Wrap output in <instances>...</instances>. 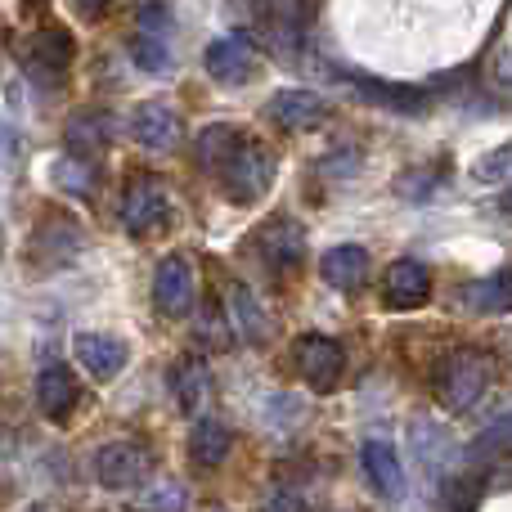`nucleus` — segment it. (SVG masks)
Here are the masks:
<instances>
[{"label": "nucleus", "instance_id": "nucleus-1", "mask_svg": "<svg viewBox=\"0 0 512 512\" xmlns=\"http://www.w3.org/2000/svg\"><path fill=\"white\" fill-rule=\"evenodd\" d=\"M216 176H221L225 198H234V203H256V198L270 194V185H274V153L265 149L261 140H252V135H239L230 158L216 167Z\"/></svg>", "mask_w": 512, "mask_h": 512}, {"label": "nucleus", "instance_id": "nucleus-16", "mask_svg": "<svg viewBox=\"0 0 512 512\" xmlns=\"http://www.w3.org/2000/svg\"><path fill=\"white\" fill-rule=\"evenodd\" d=\"M364 472H369V481L378 486V495L396 499L400 490H405V472H400V459L396 450H391L387 441H364Z\"/></svg>", "mask_w": 512, "mask_h": 512}, {"label": "nucleus", "instance_id": "nucleus-14", "mask_svg": "<svg viewBox=\"0 0 512 512\" xmlns=\"http://www.w3.org/2000/svg\"><path fill=\"white\" fill-rule=\"evenodd\" d=\"M261 252L274 270H292V265L306 256V234H301L297 221H274V225H265V234H261Z\"/></svg>", "mask_w": 512, "mask_h": 512}, {"label": "nucleus", "instance_id": "nucleus-20", "mask_svg": "<svg viewBox=\"0 0 512 512\" xmlns=\"http://www.w3.org/2000/svg\"><path fill=\"white\" fill-rule=\"evenodd\" d=\"M68 153L72 158H81V162H90V158H99L104 153V144H108V122L104 117H95V113H77L68 122Z\"/></svg>", "mask_w": 512, "mask_h": 512}, {"label": "nucleus", "instance_id": "nucleus-6", "mask_svg": "<svg viewBox=\"0 0 512 512\" xmlns=\"http://www.w3.org/2000/svg\"><path fill=\"white\" fill-rule=\"evenodd\" d=\"M153 306L171 319L189 315V306H194V270H189L185 256H167L158 265V274H153Z\"/></svg>", "mask_w": 512, "mask_h": 512}, {"label": "nucleus", "instance_id": "nucleus-24", "mask_svg": "<svg viewBox=\"0 0 512 512\" xmlns=\"http://www.w3.org/2000/svg\"><path fill=\"white\" fill-rule=\"evenodd\" d=\"M131 59L140 63L144 72H162V68H171V45H167V36L140 32V36H135V45H131Z\"/></svg>", "mask_w": 512, "mask_h": 512}, {"label": "nucleus", "instance_id": "nucleus-29", "mask_svg": "<svg viewBox=\"0 0 512 512\" xmlns=\"http://www.w3.org/2000/svg\"><path fill=\"white\" fill-rule=\"evenodd\" d=\"M72 5H77L86 18H95V14H104V9L113 5V0H72Z\"/></svg>", "mask_w": 512, "mask_h": 512}, {"label": "nucleus", "instance_id": "nucleus-27", "mask_svg": "<svg viewBox=\"0 0 512 512\" xmlns=\"http://www.w3.org/2000/svg\"><path fill=\"white\" fill-rule=\"evenodd\" d=\"M140 32H153V36H167L171 32V14H167V5H144L140 9Z\"/></svg>", "mask_w": 512, "mask_h": 512}, {"label": "nucleus", "instance_id": "nucleus-28", "mask_svg": "<svg viewBox=\"0 0 512 512\" xmlns=\"http://www.w3.org/2000/svg\"><path fill=\"white\" fill-rule=\"evenodd\" d=\"M265 512H306V504H301L297 495H274L270 504H265Z\"/></svg>", "mask_w": 512, "mask_h": 512}, {"label": "nucleus", "instance_id": "nucleus-15", "mask_svg": "<svg viewBox=\"0 0 512 512\" xmlns=\"http://www.w3.org/2000/svg\"><path fill=\"white\" fill-rule=\"evenodd\" d=\"M27 63H32L36 72H63L72 63V36L68 27H41V32L32 36V45H27Z\"/></svg>", "mask_w": 512, "mask_h": 512}, {"label": "nucleus", "instance_id": "nucleus-30", "mask_svg": "<svg viewBox=\"0 0 512 512\" xmlns=\"http://www.w3.org/2000/svg\"><path fill=\"white\" fill-rule=\"evenodd\" d=\"M239 5H252V9H261V5H265V0H239Z\"/></svg>", "mask_w": 512, "mask_h": 512}, {"label": "nucleus", "instance_id": "nucleus-4", "mask_svg": "<svg viewBox=\"0 0 512 512\" xmlns=\"http://www.w3.org/2000/svg\"><path fill=\"white\" fill-rule=\"evenodd\" d=\"M95 477H99V486H108V490H135L149 477V454L131 441H113L95 454Z\"/></svg>", "mask_w": 512, "mask_h": 512}, {"label": "nucleus", "instance_id": "nucleus-12", "mask_svg": "<svg viewBox=\"0 0 512 512\" xmlns=\"http://www.w3.org/2000/svg\"><path fill=\"white\" fill-rule=\"evenodd\" d=\"M72 351H77L81 369H86L90 378H113V373H122V364H126V346L108 333H77Z\"/></svg>", "mask_w": 512, "mask_h": 512}, {"label": "nucleus", "instance_id": "nucleus-25", "mask_svg": "<svg viewBox=\"0 0 512 512\" xmlns=\"http://www.w3.org/2000/svg\"><path fill=\"white\" fill-rule=\"evenodd\" d=\"M54 185L72 189V194H90V185H95V176H90V162H81V158L59 162V167H54Z\"/></svg>", "mask_w": 512, "mask_h": 512}, {"label": "nucleus", "instance_id": "nucleus-22", "mask_svg": "<svg viewBox=\"0 0 512 512\" xmlns=\"http://www.w3.org/2000/svg\"><path fill=\"white\" fill-rule=\"evenodd\" d=\"M472 310H512V270H499L490 279H477L463 288Z\"/></svg>", "mask_w": 512, "mask_h": 512}, {"label": "nucleus", "instance_id": "nucleus-31", "mask_svg": "<svg viewBox=\"0 0 512 512\" xmlns=\"http://www.w3.org/2000/svg\"><path fill=\"white\" fill-rule=\"evenodd\" d=\"M504 207H508V212H512V194H508V198H504Z\"/></svg>", "mask_w": 512, "mask_h": 512}, {"label": "nucleus", "instance_id": "nucleus-9", "mask_svg": "<svg viewBox=\"0 0 512 512\" xmlns=\"http://www.w3.org/2000/svg\"><path fill=\"white\" fill-rule=\"evenodd\" d=\"M162 216H167V189L153 176H140L122 198V225L131 234H149L153 225H162Z\"/></svg>", "mask_w": 512, "mask_h": 512}, {"label": "nucleus", "instance_id": "nucleus-19", "mask_svg": "<svg viewBox=\"0 0 512 512\" xmlns=\"http://www.w3.org/2000/svg\"><path fill=\"white\" fill-rule=\"evenodd\" d=\"M355 90H360V99L382 104V108H396V113H423V108H427L423 90H414V86H391V81L360 77V81H355Z\"/></svg>", "mask_w": 512, "mask_h": 512}, {"label": "nucleus", "instance_id": "nucleus-5", "mask_svg": "<svg viewBox=\"0 0 512 512\" xmlns=\"http://www.w3.org/2000/svg\"><path fill=\"white\" fill-rule=\"evenodd\" d=\"M297 369L315 391H333L337 378H342V369H346V355L333 337L310 333V337L297 342Z\"/></svg>", "mask_w": 512, "mask_h": 512}, {"label": "nucleus", "instance_id": "nucleus-21", "mask_svg": "<svg viewBox=\"0 0 512 512\" xmlns=\"http://www.w3.org/2000/svg\"><path fill=\"white\" fill-rule=\"evenodd\" d=\"M207 382H212V373H207V364L198 360V355H185V360L171 369V387H176V400L185 414H198V400L207 396Z\"/></svg>", "mask_w": 512, "mask_h": 512}, {"label": "nucleus", "instance_id": "nucleus-23", "mask_svg": "<svg viewBox=\"0 0 512 512\" xmlns=\"http://www.w3.org/2000/svg\"><path fill=\"white\" fill-rule=\"evenodd\" d=\"M239 135H243V131H234V126H221V122L207 126V131L198 135V149H194V153H198V167H203V171H216L225 158H230V149H234V140H239Z\"/></svg>", "mask_w": 512, "mask_h": 512}, {"label": "nucleus", "instance_id": "nucleus-2", "mask_svg": "<svg viewBox=\"0 0 512 512\" xmlns=\"http://www.w3.org/2000/svg\"><path fill=\"white\" fill-rule=\"evenodd\" d=\"M490 382V360L477 351H454L450 360L436 369V396H441L445 409H454V414H463V409L472 405V400L486 391Z\"/></svg>", "mask_w": 512, "mask_h": 512}, {"label": "nucleus", "instance_id": "nucleus-18", "mask_svg": "<svg viewBox=\"0 0 512 512\" xmlns=\"http://www.w3.org/2000/svg\"><path fill=\"white\" fill-rule=\"evenodd\" d=\"M230 427L221 423V418H203V423L194 427V441H189V454H194V463H203V468H221L225 459H230Z\"/></svg>", "mask_w": 512, "mask_h": 512}, {"label": "nucleus", "instance_id": "nucleus-17", "mask_svg": "<svg viewBox=\"0 0 512 512\" xmlns=\"http://www.w3.org/2000/svg\"><path fill=\"white\" fill-rule=\"evenodd\" d=\"M230 324L239 328V337L243 342H252V346H261L265 337H270V319H265L261 301H256L243 283H234L230 288Z\"/></svg>", "mask_w": 512, "mask_h": 512}, {"label": "nucleus", "instance_id": "nucleus-13", "mask_svg": "<svg viewBox=\"0 0 512 512\" xmlns=\"http://www.w3.org/2000/svg\"><path fill=\"white\" fill-rule=\"evenodd\" d=\"M319 274H324L333 288L351 292V288H360V283L369 279V252L355 248V243H342V248L324 252V261H319Z\"/></svg>", "mask_w": 512, "mask_h": 512}, {"label": "nucleus", "instance_id": "nucleus-10", "mask_svg": "<svg viewBox=\"0 0 512 512\" xmlns=\"http://www.w3.org/2000/svg\"><path fill=\"white\" fill-rule=\"evenodd\" d=\"M265 113H270L279 126H288V131H306V126L324 122L328 104H324V95H315V90L292 86V90H279V95L270 99V108H265Z\"/></svg>", "mask_w": 512, "mask_h": 512}, {"label": "nucleus", "instance_id": "nucleus-11", "mask_svg": "<svg viewBox=\"0 0 512 512\" xmlns=\"http://www.w3.org/2000/svg\"><path fill=\"white\" fill-rule=\"evenodd\" d=\"M77 400H81V387H77V378H72L63 364H50V369H41V378H36V405H41V414L45 418H68L72 409H77Z\"/></svg>", "mask_w": 512, "mask_h": 512}, {"label": "nucleus", "instance_id": "nucleus-7", "mask_svg": "<svg viewBox=\"0 0 512 512\" xmlns=\"http://www.w3.org/2000/svg\"><path fill=\"white\" fill-rule=\"evenodd\" d=\"M131 135L144 144V149H153V153L176 149V140H180V117H176V108H167L162 99H144V104H135V113H131Z\"/></svg>", "mask_w": 512, "mask_h": 512}, {"label": "nucleus", "instance_id": "nucleus-8", "mask_svg": "<svg viewBox=\"0 0 512 512\" xmlns=\"http://www.w3.org/2000/svg\"><path fill=\"white\" fill-rule=\"evenodd\" d=\"M382 297H387L391 310H414V306H423V301L432 297V274H427V265L414 261V256L396 261V265L387 270V279H382Z\"/></svg>", "mask_w": 512, "mask_h": 512}, {"label": "nucleus", "instance_id": "nucleus-3", "mask_svg": "<svg viewBox=\"0 0 512 512\" xmlns=\"http://www.w3.org/2000/svg\"><path fill=\"white\" fill-rule=\"evenodd\" d=\"M203 63L221 86H248L256 77V68H261V54H256L248 32H230V36H216V41L207 45Z\"/></svg>", "mask_w": 512, "mask_h": 512}, {"label": "nucleus", "instance_id": "nucleus-26", "mask_svg": "<svg viewBox=\"0 0 512 512\" xmlns=\"http://www.w3.org/2000/svg\"><path fill=\"white\" fill-rule=\"evenodd\" d=\"M472 176L486 180V185H495V180L512 176V144H504V149H495V153H486V158L472 167Z\"/></svg>", "mask_w": 512, "mask_h": 512}]
</instances>
